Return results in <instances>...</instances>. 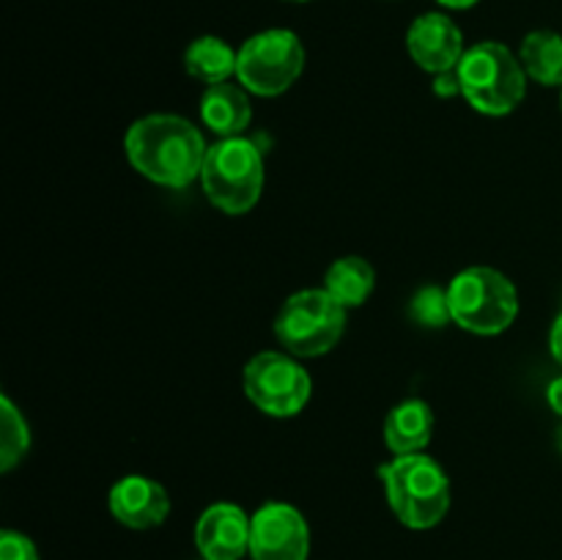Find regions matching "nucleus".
Wrapping results in <instances>:
<instances>
[{"label": "nucleus", "instance_id": "1", "mask_svg": "<svg viewBox=\"0 0 562 560\" xmlns=\"http://www.w3.org/2000/svg\"><path fill=\"white\" fill-rule=\"evenodd\" d=\"M126 159L154 184L184 190L203 173L206 143L198 126L179 115H146L124 137Z\"/></svg>", "mask_w": 562, "mask_h": 560}, {"label": "nucleus", "instance_id": "2", "mask_svg": "<svg viewBox=\"0 0 562 560\" xmlns=\"http://www.w3.org/2000/svg\"><path fill=\"white\" fill-rule=\"evenodd\" d=\"M393 514L412 530H431L450 508V483L442 467L423 453L395 456L379 470Z\"/></svg>", "mask_w": 562, "mask_h": 560}, {"label": "nucleus", "instance_id": "3", "mask_svg": "<svg viewBox=\"0 0 562 560\" xmlns=\"http://www.w3.org/2000/svg\"><path fill=\"white\" fill-rule=\"evenodd\" d=\"M456 71H459L461 93L477 113H510L519 108L527 93L525 66L505 44H475L472 49H467Z\"/></svg>", "mask_w": 562, "mask_h": 560}, {"label": "nucleus", "instance_id": "4", "mask_svg": "<svg viewBox=\"0 0 562 560\" xmlns=\"http://www.w3.org/2000/svg\"><path fill=\"white\" fill-rule=\"evenodd\" d=\"M203 192L225 214H245L263 190L261 148L247 137H225L209 148L203 163Z\"/></svg>", "mask_w": 562, "mask_h": 560}, {"label": "nucleus", "instance_id": "5", "mask_svg": "<svg viewBox=\"0 0 562 560\" xmlns=\"http://www.w3.org/2000/svg\"><path fill=\"white\" fill-rule=\"evenodd\" d=\"M453 322L475 335H497L514 324L519 294L503 272L492 267H470L448 285Z\"/></svg>", "mask_w": 562, "mask_h": 560}, {"label": "nucleus", "instance_id": "6", "mask_svg": "<svg viewBox=\"0 0 562 560\" xmlns=\"http://www.w3.org/2000/svg\"><path fill=\"white\" fill-rule=\"evenodd\" d=\"M346 329V307L327 289H307L289 296L274 318L280 346L296 357H322Z\"/></svg>", "mask_w": 562, "mask_h": 560}, {"label": "nucleus", "instance_id": "7", "mask_svg": "<svg viewBox=\"0 0 562 560\" xmlns=\"http://www.w3.org/2000/svg\"><path fill=\"white\" fill-rule=\"evenodd\" d=\"M305 69V47L296 33L274 27L256 33L236 55V77L241 88L258 97H280L300 80Z\"/></svg>", "mask_w": 562, "mask_h": 560}, {"label": "nucleus", "instance_id": "8", "mask_svg": "<svg viewBox=\"0 0 562 560\" xmlns=\"http://www.w3.org/2000/svg\"><path fill=\"white\" fill-rule=\"evenodd\" d=\"M245 390L252 404L272 417H291L311 399L305 368L280 351H261L245 368Z\"/></svg>", "mask_w": 562, "mask_h": 560}, {"label": "nucleus", "instance_id": "9", "mask_svg": "<svg viewBox=\"0 0 562 560\" xmlns=\"http://www.w3.org/2000/svg\"><path fill=\"white\" fill-rule=\"evenodd\" d=\"M311 530L294 505L267 503L250 522L252 560H307Z\"/></svg>", "mask_w": 562, "mask_h": 560}, {"label": "nucleus", "instance_id": "10", "mask_svg": "<svg viewBox=\"0 0 562 560\" xmlns=\"http://www.w3.org/2000/svg\"><path fill=\"white\" fill-rule=\"evenodd\" d=\"M406 47H409L412 60L431 75L456 69L467 53L464 33L450 16L437 14V11L412 22L409 33H406Z\"/></svg>", "mask_w": 562, "mask_h": 560}, {"label": "nucleus", "instance_id": "11", "mask_svg": "<svg viewBox=\"0 0 562 560\" xmlns=\"http://www.w3.org/2000/svg\"><path fill=\"white\" fill-rule=\"evenodd\" d=\"M250 522L239 505H212L195 525L198 552L203 560H241L250 552Z\"/></svg>", "mask_w": 562, "mask_h": 560}, {"label": "nucleus", "instance_id": "12", "mask_svg": "<svg viewBox=\"0 0 562 560\" xmlns=\"http://www.w3.org/2000/svg\"><path fill=\"white\" fill-rule=\"evenodd\" d=\"M110 514L132 530L159 527L170 514V497L157 481L146 475H126L110 489Z\"/></svg>", "mask_w": 562, "mask_h": 560}, {"label": "nucleus", "instance_id": "13", "mask_svg": "<svg viewBox=\"0 0 562 560\" xmlns=\"http://www.w3.org/2000/svg\"><path fill=\"white\" fill-rule=\"evenodd\" d=\"M201 119L223 141L225 137H241V132L250 126L252 119L247 88L234 86V82L209 86L201 97Z\"/></svg>", "mask_w": 562, "mask_h": 560}, {"label": "nucleus", "instance_id": "14", "mask_svg": "<svg viewBox=\"0 0 562 560\" xmlns=\"http://www.w3.org/2000/svg\"><path fill=\"white\" fill-rule=\"evenodd\" d=\"M434 434V412L426 401L409 399L395 406L384 421V443L395 456L420 453Z\"/></svg>", "mask_w": 562, "mask_h": 560}, {"label": "nucleus", "instance_id": "15", "mask_svg": "<svg viewBox=\"0 0 562 560\" xmlns=\"http://www.w3.org/2000/svg\"><path fill=\"white\" fill-rule=\"evenodd\" d=\"M324 289L335 296L344 307H360L376 289V269L360 256L338 258L327 269Z\"/></svg>", "mask_w": 562, "mask_h": 560}, {"label": "nucleus", "instance_id": "16", "mask_svg": "<svg viewBox=\"0 0 562 560\" xmlns=\"http://www.w3.org/2000/svg\"><path fill=\"white\" fill-rule=\"evenodd\" d=\"M236 55L239 53H234L223 38L201 36L187 47L184 69L195 80L217 86V82H228V77L236 75Z\"/></svg>", "mask_w": 562, "mask_h": 560}, {"label": "nucleus", "instance_id": "17", "mask_svg": "<svg viewBox=\"0 0 562 560\" xmlns=\"http://www.w3.org/2000/svg\"><path fill=\"white\" fill-rule=\"evenodd\" d=\"M519 60L541 86H562V36L554 31H532L521 42Z\"/></svg>", "mask_w": 562, "mask_h": 560}, {"label": "nucleus", "instance_id": "18", "mask_svg": "<svg viewBox=\"0 0 562 560\" xmlns=\"http://www.w3.org/2000/svg\"><path fill=\"white\" fill-rule=\"evenodd\" d=\"M31 434L22 412L9 399H0V470L9 472L25 459Z\"/></svg>", "mask_w": 562, "mask_h": 560}, {"label": "nucleus", "instance_id": "19", "mask_svg": "<svg viewBox=\"0 0 562 560\" xmlns=\"http://www.w3.org/2000/svg\"><path fill=\"white\" fill-rule=\"evenodd\" d=\"M409 316L412 322H417L420 327H428V329L445 327L448 322H453L448 289H439V285H423V289L412 296Z\"/></svg>", "mask_w": 562, "mask_h": 560}, {"label": "nucleus", "instance_id": "20", "mask_svg": "<svg viewBox=\"0 0 562 560\" xmlns=\"http://www.w3.org/2000/svg\"><path fill=\"white\" fill-rule=\"evenodd\" d=\"M0 560H38L36 547L27 536L14 530H5L0 536Z\"/></svg>", "mask_w": 562, "mask_h": 560}, {"label": "nucleus", "instance_id": "21", "mask_svg": "<svg viewBox=\"0 0 562 560\" xmlns=\"http://www.w3.org/2000/svg\"><path fill=\"white\" fill-rule=\"evenodd\" d=\"M434 93H437V97H456V93H461L459 71L450 69L437 75V80H434Z\"/></svg>", "mask_w": 562, "mask_h": 560}, {"label": "nucleus", "instance_id": "22", "mask_svg": "<svg viewBox=\"0 0 562 560\" xmlns=\"http://www.w3.org/2000/svg\"><path fill=\"white\" fill-rule=\"evenodd\" d=\"M549 349H552V357L562 366V313L554 318L552 335H549Z\"/></svg>", "mask_w": 562, "mask_h": 560}, {"label": "nucleus", "instance_id": "23", "mask_svg": "<svg viewBox=\"0 0 562 560\" xmlns=\"http://www.w3.org/2000/svg\"><path fill=\"white\" fill-rule=\"evenodd\" d=\"M547 401H549V406H552V410L558 412V415L562 417V377L552 379V382H549V388H547Z\"/></svg>", "mask_w": 562, "mask_h": 560}, {"label": "nucleus", "instance_id": "24", "mask_svg": "<svg viewBox=\"0 0 562 560\" xmlns=\"http://www.w3.org/2000/svg\"><path fill=\"white\" fill-rule=\"evenodd\" d=\"M442 5H448V9H470V5H475L477 0H439Z\"/></svg>", "mask_w": 562, "mask_h": 560}, {"label": "nucleus", "instance_id": "25", "mask_svg": "<svg viewBox=\"0 0 562 560\" xmlns=\"http://www.w3.org/2000/svg\"><path fill=\"white\" fill-rule=\"evenodd\" d=\"M558 448L562 450V428H560V432H558Z\"/></svg>", "mask_w": 562, "mask_h": 560}, {"label": "nucleus", "instance_id": "26", "mask_svg": "<svg viewBox=\"0 0 562 560\" xmlns=\"http://www.w3.org/2000/svg\"><path fill=\"white\" fill-rule=\"evenodd\" d=\"M291 3H307V0H291Z\"/></svg>", "mask_w": 562, "mask_h": 560}]
</instances>
